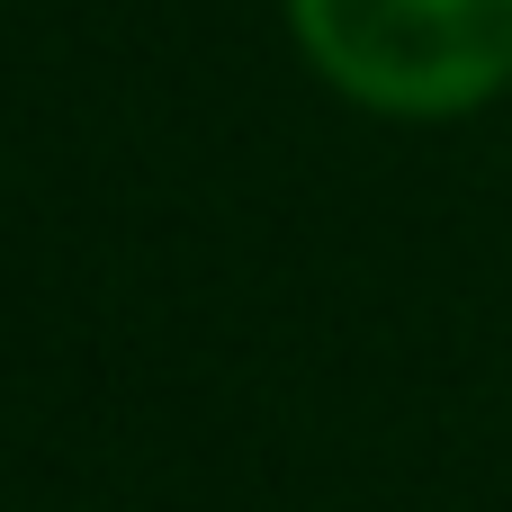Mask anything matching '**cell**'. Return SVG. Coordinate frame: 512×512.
<instances>
[{"mask_svg":"<svg viewBox=\"0 0 512 512\" xmlns=\"http://www.w3.org/2000/svg\"><path fill=\"white\" fill-rule=\"evenodd\" d=\"M306 72L396 126H450L512 90V0H288Z\"/></svg>","mask_w":512,"mask_h":512,"instance_id":"6da1fadb","label":"cell"}]
</instances>
